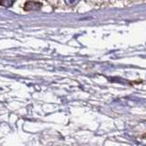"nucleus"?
<instances>
[{"instance_id":"7ed1b4c3","label":"nucleus","mask_w":146,"mask_h":146,"mask_svg":"<svg viewBox=\"0 0 146 146\" xmlns=\"http://www.w3.org/2000/svg\"><path fill=\"white\" fill-rule=\"evenodd\" d=\"M64 1H65V3L68 5V6L73 7V6H75V5H77L78 3H79L80 0H64Z\"/></svg>"},{"instance_id":"f03ea898","label":"nucleus","mask_w":146,"mask_h":146,"mask_svg":"<svg viewBox=\"0 0 146 146\" xmlns=\"http://www.w3.org/2000/svg\"><path fill=\"white\" fill-rule=\"evenodd\" d=\"M15 0H0V4L6 7H10L13 6Z\"/></svg>"},{"instance_id":"f257e3e1","label":"nucleus","mask_w":146,"mask_h":146,"mask_svg":"<svg viewBox=\"0 0 146 146\" xmlns=\"http://www.w3.org/2000/svg\"><path fill=\"white\" fill-rule=\"evenodd\" d=\"M42 7V4L38 2H27L24 6V9L26 11H32V10H39Z\"/></svg>"}]
</instances>
